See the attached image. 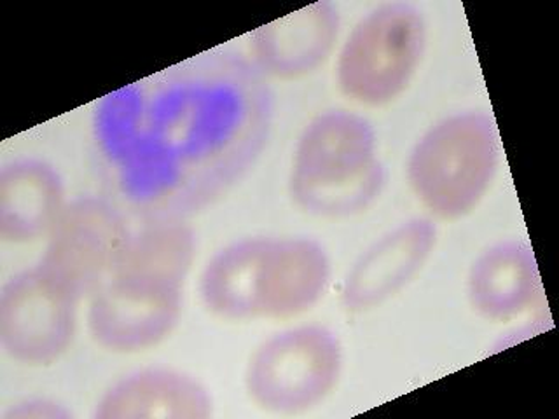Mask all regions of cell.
Instances as JSON below:
<instances>
[{
	"mask_svg": "<svg viewBox=\"0 0 559 419\" xmlns=\"http://www.w3.org/2000/svg\"><path fill=\"white\" fill-rule=\"evenodd\" d=\"M273 118L243 58L210 52L105 96L95 136L122 194L154 218L212 205L250 170Z\"/></svg>",
	"mask_w": 559,
	"mask_h": 419,
	"instance_id": "1",
	"label": "cell"
},
{
	"mask_svg": "<svg viewBox=\"0 0 559 419\" xmlns=\"http://www.w3.org/2000/svg\"><path fill=\"white\" fill-rule=\"evenodd\" d=\"M371 122L348 110H329L308 122L294 148L288 191L306 214L352 217L384 188Z\"/></svg>",
	"mask_w": 559,
	"mask_h": 419,
	"instance_id": "2",
	"label": "cell"
},
{
	"mask_svg": "<svg viewBox=\"0 0 559 419\" xmlns=\"http://www.w3.org/2000/svg\"><path fill=\"white\" fill-rule=\"evenodd\" d=\"M500 154L497 122L489 113H453L416 142L407 159V182L433 217L460 220L485 200Z\"/></svg>",
	"mask_w": 559,
	"mask_h": 419,
	"instance_id": "3",
	"label": "cell"
},
{
	"mask_svg": "<svg viewBox=\"0 0 559 419\" xmlns=\"http://www.w3.org/2000/svg\"><path fill=\"white\" fill-rule=\"evenodd\" d=\"M427 23L404 2L376 8L349 32L340 57V92L366 107H384L406 92L424 61Z\"/></svg>",
	"mask_w": 559,
	"mask_h": 419,
	"instance_id": "4",
	"label": "cell"
},
{
	"mask_svg": "<svg viewBox=\"0 0 559 419\" xmlns=\"http://www.w3.org/2000/svg\"><path fill=\"white\" fill-rule=\"evenodd\" d=\"M343 372V348L334 332L302 325L278 332L250 357L245 390L275 415H301L334 392Z\"/></svg>",
	"mask_w": 559,
	"mask_h": 419,
	"instance_id": "5",
	"label": "cell"
},
{
	"mask_svg": "<svg viewBox=\"0 0 559 419\" xmlns=\"http://www.w3.org/2000/svg\"><path fill=\"white\" fill-rule=\"evenodd\" d=\"M183 284L135 271L114 270L90 297L87 328L112 354H140L162 345L179 325Z\"/></svg>",
	"mask_w": 559,
	"mask_h": 419,
	"instance_id": "6",
	"label": "cell"
},
{
	"mask_svg": "<svg viewBox=\"0 0 559 419\" xmlns=\"http://www.w3.org/2000/svg\"><path fill=\"white\" fill-rule=\"evenodd\" d=\"M81 302L44 267L17 273L0 294V345L14 362L46 367L74 343Z\"/></svg>",
	"mask_w": 559,
	"mask_h": 419,
	"instance_id": "7",
	"label": "cell"
},
{
	"mask_svg": "<svg viewBox=\"0 0 559 419\" xmlns=\"http://www.w3.org/2000/svg\"><path fill=\"white\" fill-rule=\"evenodd\" d=\"M130 236L121 215L109 203L81 197L61 210L39 266L79 299L92 297L112 275Z\"/></svg>",
	"mask_w": 559,
	"mask_h": 419,
	"instance_id": "8",
	"label": "cell"
},
{
	"mask_svg": "<svg viewBox=\"0 0 559 419\" xmlns=\"http://www.w3.org/2000/svg\"><path fill=\"white\" fill-rule=\"evenodd\" d=\"M437 229L428 218H411L381 236L355 261L341 287V304L352 313L390 301L432 258Z\"/></svg>",
	"mask_w": 559,
	"mask_h": 419,
	"instance_id": "9",
	"label": "cell"
},
{
	"mask_svg": "<svg viewBox=\"0 0 559 419\" xmlns=\"http://www.w3.org/2000/svg\"><path fill=\"white\" fill-rule=\"evenodd\" d=\"M340 26L336 5L328 0L259 26L250 35L253 67L282 81L313 74L334 51Z\"/></svg>",
	"mask_w": 559,
	"mask_h": 419,
	"instance_id": "10",
	"label": "cell"
},
{
	"mask_svg": "<svg viewBox=\"0 0 559 419\" xmlns=\"http://www.w3.org/2000/svg\"><path fill=\"white\" fill-rule=\"evenodd\" d=\"M540 294L537 259L524 240L491 244L468 271V302L488 322H514L537 304Z\"/></svg>",
	"mask_w": 559,
	"mask_h": 419,
	"instance_id": "11",
	"label": "cell"
},
{
	"mask_svg": "<svg viewBox=\"0 0 559 419\" xmlns=\"http://www.w3.org/2000/svg\"><path fill=\"white\" fill-rule=\"evenodd\" d=\"M214 412L209 390L186 372L144 369L102 395L96 419H206Z\"/></svg>",
	"mask_w": 559,
	"mask_h": 419,
	"instance_id": "12",
	"label": "cell"
},
{
	"mask_svg": "<svg viewBox=\"0 0 559 419\" xmlns=\"http://www.w3.org/2000/svg\"><path fill=\"white\" fill-rule=\"evenodd\" d=\"M273 238H247L218 250L200 276L201 304L227 322L262 320L264 270Z\"/></svg>",
	"mask_w": 559,
	"mask_h": 419,
	"instance_id": "13",
	"label": "cell"
},
{
	"mask_svg": "<svg viewBox=\"0 0 559 419\" xmlns=\"http://www.w3.org/2000/svg\"><path fill=\"white\" fill-rule=\"evenodd\" d=\"M331 259L311 238H273L264 270L262 320H290L322 301L331 284Z\"/></svg>",
	"mask_w": 559,
	"mask_h": 419,
	"instance_id": "14",
	"label": "cell"
},
{
	"mask_svg": "<svg viewBox=\"0 0 559 419\" xmlns=\"http://www.w3.org/2000/svg\"><path fill=\"white\" fill-rule=\"evenodd\" d=\"M58 171L39 159H17L0 171V238L32 243L48 236L66 208Z\"/></svg>",
	"mask_w": 559,
	"mask_h": 419,
	"instance_id": "15",
	"label": "cell"
},
{
	"mask_svg": "<svg viewBox=\"0 0 559 419\" xmlns=\"http://www.w3.org/2000/svg\"><path fill=\"white\" fill-rule=\"evenodd\" d=\"M4 416L9 419H67L72 415L57 402L34 398L9 407Z\"/></svg>",
	"mask_w": 559,
	"mask_h": 419,
	"instance_id": "16",
	"label": "cell"
}]
</instances>
